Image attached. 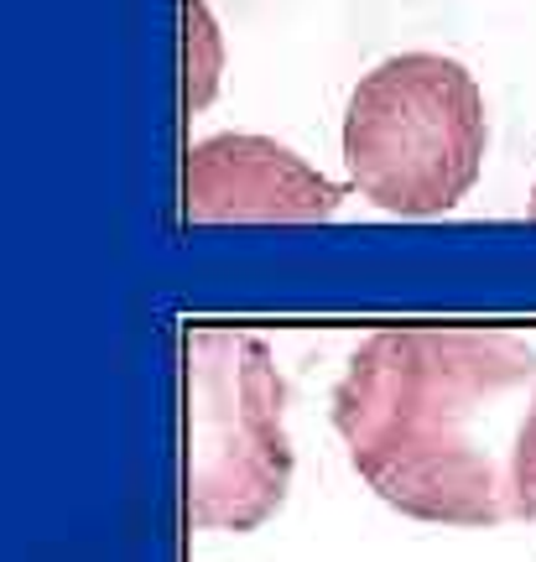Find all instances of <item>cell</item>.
I'll use <instances>...</instances> for the list:
<instances>
[{
    "label": "cell",
    "mask_w": 536,
    "mask_h": 562,
    "mask_svg": "<svg viewBox=\"0 0 536 562\" xmlns=\"http://www.w3.org/2000/svg\"><path fill=\"white\" fill-rule=\"evenodd\" d=\"M536 402V349L511 328L401 323L355 344L334 432L380 501L427 526H505L516 432Z\"/></svg>",
    "instance_id": "1"
},
{
    "label": "cell",
    "mask_w": 536,
    "mask_h": 562,
    "mask_svg": "<svg viewBox=\"0 0 536 562\" xmlns=\"http://www.w3.org/2000/svg\"><path fill=\"white\" fill-rule=\"evenodd\" d=\"M490 151L484 89L458 58L397 53L376 63L344 110V172L397 220H437L469 199Z\"/></svg>",
    "instance_id": "2"
},
{
    "label": "cell",
    "mask_w": 536,
    "mask_h": 562,
    "mask_svg": "<svg viewBox=\"0 0 536 562\" xmlns=\"http://www.w3.org/2000/svg\"><path fill=\"white\" fill-rule=\"evenodd\" d=\"M287 490V385L266 339L245 328H188V526L260 531Z\"/></svg>",
    "instance_id": "3"
},
{
    "label": "cell",
    "mask_w": 536,
    "mask_h": 562,
    "mask_svg": "<svg viewBox=\"0 0 536 562\" xmlns=\"http://www.w3.org/2000/svg\"><path fill=\"white\" fill-rule=\"evenodd\" d=\"M182 214L193 224H319L338 214V188L281 140L219 131L188 146Z\"/></svg>",
    "instance_id": "4"
},
{
    "label": "cell",
    "mask_w": 536,
    "mask_h": 562,
    "mask_svg": "<svg viewBox=\"0 0 536 562\" xmlns=\"http://www.w3.org/2000/svg\"><path fill=\"white\" fill-rule=\"evenodd\" d=\"M188 32H193L188 37V104L199 110V104L214 100V83H219V32L203 5L188 11Z\"/></svg>",
    "instance_id": "5"
},
{
    "label": "cell",
    "mask_w": 536,
    "mask_h": 562,
    "mask_svg": "<svg viewBox=\"0 0 536 562\" xmlns=\"http://www.w3.org/2000/svg\"><path fill=\"white\" fill-rule=\"evenodd\" d=\"M511 516L536 526V402L516 432V459H511Z\"/></svg>",
    "instance_id": "6"
},
{
    "label": "cell",
    "mask_w": 536,
    "mask_h": 562,
    "mask_svg": "<svg viewBox=\"0 0 536 562\" xmlns=\"http://www.w3.org/2000/svg\"><path fill=\"white\" fill-rule=\"evenodd\" d=\"M532 220H536V188H532Z\"/></svg>",
    "instance_id": "7"
}]
</instances>
